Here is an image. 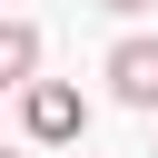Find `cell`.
Returning <instances> with one entry per match:
<instances>
[{
	"label": "cell",
	"mask_w": 158,
	"mask_h": 158,
	"mask_svg": "<svg viewBox=\"0 0 158 158\" xmlns=\"http://www.w3.org/2000/svg\"><path fill=\"white\" fill-rule=\"evenodd\" d=\"M20 118H30L40 148H69V138L89 128V99H79L69 79H30V89H20Z\"/></svg>",
	"instance_id": "cell-1"
},
{
	"label": "cell",
	"mask_w": 158,
	"mask_h": 158,
	"mask_svg": "<svg viewBox=\"0 0 158 158\" xmlns=\"http://www.w3.org/2000/svg\"><path fill=\"white\" fill-rule=\"evenodd\" d=\"M109 89L158 118V40H118V49H109Z\"/></svg>",
	"instance_id": "cell-2"
},
{
	"label": "cell",
	"mask_w": 158,
	"mask_h": 158,
	"mask_svg": "<svg viewBox=\"0 0 158 158\" xmlns=\"http://www.w3.org/2000/svg\"><path fill=\"white\" fill-rule=\"evenodd\" d=\"M30 79H40V30L0 20V89H30Z\"/></svg>",
	"instance_id": "cell-3"
},
{
	"label": "cell",
	"mask_w": 158,
	"mask_h": 158,
	"mask_svg": "<svg viewBox=\"0 0 158 158\" xmlns=\"http://www.w3.org/2000/svg\"><path fill=\"white\" fill-rule=\"evenodd\" d=\"M99 10H118V20H138V10H158V0H99Z\"/></svg>",
	"instance_id": "cell-4"
},
{
	"label": "cell",
	"mask_w": 158,
	"mask_h": 158,
	"mask_svg": "<svg viewBox=\"0 0 158 158\" xmlns=\"http://www.w3.org/2000/svg\"><path fill=\"white\" fill-rule=\"evenodd\" d=\"M0 158H20V148H0Z\"/></svg>",
	"instance_id": "cell-5"
}]
</instances>
